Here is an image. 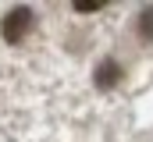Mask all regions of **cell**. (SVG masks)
<instances>
[{
  "instance_id": "1",
  "label": "cell",
  "mask_w": 153,
  "mask_h": 142,
  "mask_svg": "<svg viewBox=\"0 0 153 142\" xmlns=\"http://www.w3.org/2000/svg\"><path fill=\"white\" fill-rule=\"evenodd\" d=\"M32 25H36V14H32V7H11V11L4 14V21H0V36H4V43L18 46L25 36L32 32Z\"/></svg>"
},
{
  "instance_id": "2",
  "label": "cell",
  "mask_w": 153,
  "mask_h": 142,
  "mask_svg": "<svg viewBox=\"0 0 153 142\" xmlns=\"http://www.w3.org/2000/svg\"><path fill=\"white\" fill-rule=\"evenodd\" d=\"M121 64H117L114 57H103L100 64H96V71H93V85L100 89V92H111V89H117L121 85Z\"/></svg>"
},
{
  "instance_id": "3",
  "label": "cell",
  "mask_w": 153,
  "mask_h": 142,
  "mask_svg": "<svg viewBox=\"0 0 153 142\" xmlns=\"http://www.w3.org/2000/svg\"><path fill=\"white\" fill-rule=\"evenodd\" d=\"M135 36L143 43H153V7H143L135 14Z\"/></svg>"
},
{
  "instance_id": "4",
  "label": "cell",
  "mask_w": 153,
  "mask_h": 142,
  "mask_svg": "<svg viewBox=\"0 0 153 142\" xmlns=\"http://www.w3.org/2000/svg\"><path fill=\"white\" fill-rule=\"evenodd\" d=\"M71 7H75L78 14H96V11L103 7V0H75Z\"/></svg>"
}]
</instances>
